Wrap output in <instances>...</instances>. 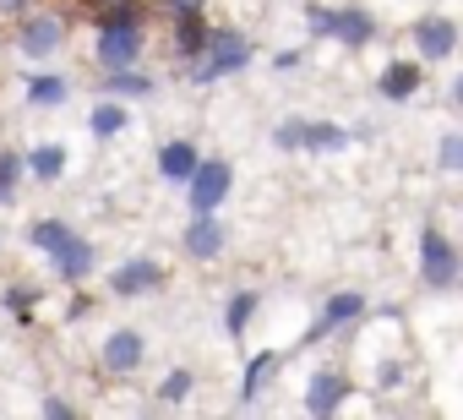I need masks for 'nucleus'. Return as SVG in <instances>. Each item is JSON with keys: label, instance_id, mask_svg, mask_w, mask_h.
Masks as SVG:
<instances>
[{"label": "nucleus", "instance_id": "9b49d317", "mask_svg": "<svg viewBox=\"0 0 463 420\" xmlns=\"http://www.w3.org/2000/svg\"><path fill=\"white\" fill-rule=\"evenodd\" d=\"M50 268H55L66 284H82V279L99 268V252H93V241H82V235L71 230V235H66V241L50 252Z\"/></svg>", "mask_w": 463, "mask_h": 420}, {"label": "nucleus", "instance_id": "f8f14e48", "mask_svg": "<svg viewBox=\"0 0 463 420\" xmlns=\"http://www.w3.org/2000/svg\"><path fill=\"white\" fill-rule=\"evenodd\" d=\"M349 404V371H317L306 382V415H338Z\"/></svg>", "mask_w": 463, "mask_h": 420}, {"label": "nucleus", "instance_id": "f3484780", "mask_svg": "<svg viewBox=\"0 0 463 420\" xmlns=\"http://www.w3.org/2000/svg\"><path fill=\"white\" fill-rule=\"evenodd\" d=\"M196 164H202V153H196V142H185V137H175V142H164V148H158V175H164V180H175V186H185Z\"/></svg>", "mask_w": 463, "mask_h": 420}, {"label": "nucleus", "instance_id": "0eeeda50", "mask_svg": "<svg viewBox=\"0 0 463 420\" xmlns=\"http://www.w3.org/2000/svg\"><path fill=\"white\" fill-rule=\"evenodd\" d=\"M360 317H365V295H360V290H338V295H327V306H322V317L311 322L306 344H317V339H327V333H344V328H354Z\"/></svg>", "mask_w": 463, "mask_h": 420}, {"label": "nucleus", "instance_id": "7c9ffc66", "mask_svg": "<svg viewBox=\"0 0 463 420\" xmlns=\"http://www.w3.org/2000/svg\"><path fill=\"white\" fill-rule=\"evenodd\" d=\"M273 66H279V72H295V66H300V50H279Z\"/></svg>", "mask_w": 463, "mask_h": 420}, {"label": "nucleus", "instance_id": "423d86ee", "mask_svg": "<svg viewBox=\"0 0 463 420\" xmlns=\"http://www.w3.org/2000/svg\"><path fill=\"white\" fill-rule=\"evenodd\" d=\"M420 279H425L430 290H452V284H458V252H452V241H447L436 224L420 230Z\"/></svg>", "mask_w": 463, "mask_h": 420}, {"label": "nucleus", "instance_id": "c85d7f7f", "mask_svg": "<svg viewBox=\"0 0 463 420\" xmlns=\"http://www.w3.org/2000/svg\"><path fill=\"white\" fill-rule=\"evenodd\" d=\"M158 12L175 23V17H191V12H202V0H158Z\"/></svg>", "mask_w": 463, "mask_h": 420}, {"label": "nucleus", "instance_id": "1a4fd4ad", "mask_svg": "<svg viewBox=\"0 0 463 420\" xmlns=\"http://www.w3.org/2000/svg\"><path fill=\"white\" fill-rule=\"evenodd\" d=\"M164 284V268L153 262V257H126L115 273H109V295H120V301H137V295H153Z\"/></svg>", "mask_w": 463, "mask_h": 420}, {"label": "nucleus", "instance_id": "4468645a", "mask_svg": "<svg viewBox=\"0 0 463 420\" xmlns=\"http://www.w3.org/2000/svg\"><path fill=\"white\" fill-rule=\"evenodd\" d=\"M327 39H338V44H349V50H365L371 39H376V17L365 12V6H344V12H333V33Z\"/></svg>", "mask_w": 463, "mask_h": 420}, {"label": "nucleus", "instance_id": "b1692460", "mask_svg": "<svg viewBox=\"0 0 463 420\" xmlns=\"http://www.w3.org/2000/svg\"><path fill=\"white\" fill-rule=\"evenodd\" d=\"M66 235H71V224H66V219H39V224H33V230H28V246H33V252H44V257H50V252H55V246H61V241H66Z\"/></svg>", "mask_w": 463, "mask_h": 420}, {"label": "nucleus", "instance_id": "4be33fe9", "mask_svg": "<svg viewBox=\"0 0 463 420\" xmlns=\"http://www.w3.org/2000/svg\"><path fill=\"white\" fill-rule=\"evenodd\" d=\"M257 306H262V295H257V290H235V295H229V306H223V328H229V339H241V333L251 328Z\"/></svg>", "mask_w": 463, "mask_h": 420}, {"label": "nucleus", "instance_id": "f03ea898", "mask_svg": "<svg viewBox=\"0 0 463 420\" xmlns=\"http://www.w3.org/2000/svg\"><path fill=\"white\" fill-rule=\"evenodd\" d=\"M142 50H147V23H131V17H104V23H99V44H93V55H99L104 72H115V66H137Z\"/></svg>", "mask_w": 463, "mask_h": 420}, {"label": "nucleus", "instance_id": "dca6fc26", "mask_svg": "<svg viewBox=\"0 0 463 420\" xmlns=\"http://www.w3.org/2000/svg\"><path fill=\"white\" fill-rule=\"evenodd\" d=\"M66 164H71L66 142H39V148H28V153H23V169H28L33 180H44V186H55V180L66 175Z\"/></svg>", "mask_w": 463, "mask_h": 420}, {"label": "nucleus", "instance_id": "c756f323", "mask_svg": "<svg viewBox=\"0 0 463 420\" xmlns=\"http://www.w3.org/2000/svg\"><path fill=\"white\" fill-rule=\"evenodd\" d=\"M44 415H50V420H71L77 404H71V398H44Z\"/></svg>", "mask_w": 463, "mask_h": 420}, {"label": "nucleus", "instance_id": "20e7f679", "mask_svg": "<svg viewBox=\"0 0 463 420\" xmlns=\"http://www.w3.org/2000/svg\"><path fill=\"white\" fill-rule=\"evenodd\" d=\"M273 142L284 153H338V148H349V131L333 120H284L273 131Z\"/></svg>", "mask_w": 463, "mask_h": 420}, {"label": "nucleus", "instance_id": "bb28decb", "mask_svg": "<svg viewBox=\"0 0 463 420\" xmlns=\"http://www.w3.org/2000/svg\"><path fill=\"white\" fill-rule=\"evenodd\" d=\"M17 186H23V153L17 148H0V202H12Z\"/></svg>", "mask_w": 463, "mask_h": 420}, {"label": "nucleus", "instance_id": "2f4dec72", "mask_svg": "<svg viewBox=\"0 0 463 420\" xmlns=\"http://www.w3.org/2000/svg\"><path fill=\"white\" fill-rule=\"evenodd\" d=\"M88 311H93V301H88V295H71V306H66V317L77 322V317H88Z\"/></svg>", "mask_w": 463, "mask_h": 420}, {"label": "nucleus", "instance_id": "412c9836", "mask_svg": "<svg viewBox=\"0 0 463 420\" xmlns=\"http://www.w3.org/2000/svg\"><path fill=\"white\" fill-rule=\"evenodd\" d=\"M104 93L109 99H147L153 93V77L137 72V66H115V72H104Z\"/></svg>", "mask_w": 463, "mask_h": 420}, {"label": "nucleus", "instance_id": "72a5a7b5", "mask_svg": "<svg viewBox=\"0 0 463 420\" xmlns=\"http://www.w3.org/2000/svg\"><path fill=\"white\" fill-rule=\"evenodd\" d=\"M452 104H458V110H463V77H458V82H452Z\"/></svg>", "mask_w": 463, "mask_h": 420}, {"label": "nucleus", "instance_id": "6e6552de", "mask_svg": "<svg viewBox=\"0 0 463 420\" xmlns=\"http://www.w3.org/2000/svg\"><path fill=\"white\" fill-rule=\"evenodd\" d=\"M142 360H147V339H142L137 328H115V333L104 339V349H99V366H104L109 377H131Z\"/></svg>", "mask_w": 463, "mask_h": 420}, {"label": "nucleus", "instance_id": "5701e85b", "mask_svg": "<svg viewBox=\"0 0 463 420\" xmlns=\"http://www.w3.org/2000/svg\"><path fill=\"white\" fill-rule=\"evenodd\" d=\"M126 126H131V120H126V104L109 99V93H104V99L93 104V115H88V131H93V137H120Z\"/></svg>", "mask_w": 463, "mask_h": 420}, {"label": "nucleus", "instance_id": "6ab92c4d", "mask_svg": "<svg viewBox=\"0 0 463 420\" xmlns=\"http://www.w3.org/2000/svg\"><path fill=\"white\" fill-rule=\"evenodd\" d=\"M376 88H382V99H414V88H420V61H387L382 77H376Z\"/></svg>", "mask_w": 463, "mask_h": 420}, {"label": "nucleus", "instance_id": "393cba45", "mask_svg": "<svg viewBox=\"0 0 463 420\" xmlns=\"http://www.w3.org/2000/svg\"><path fill=\"white\" fill-rule=\"evenodd\" d=\"M0 306H6L17 322H33V306H39V290L33 284H12L6 295H0Z\"/></svg>", "mask_w": 463, "mask_h": 420}, {"label": "nucleus", "instance_id": "7ed1b4c3", "mask_svg": "<svg viewBox=\"0 0 463 420\" xmlns=\"http://www.w3.org/2000/svg\"><path fill=\"white\" fill-rule=\"evenodd\" d=\"M12 44H17L28 61H44V55H55V50L66 44V17H61V12H39V6L17 12V33H12Z\"/></svg>", "mask_w": 463, "mask_h": 420}, {"label": "nucleus", "instance_id": "a878e982", "mask_svg": "<svg viewBox=\"0 0 463 420\" xmlns=\"http://www.w3.org/2000/svg\"><path fill=\"white\" fill-rule=\"evenodd\" d=\"M191 387H196V377H191L185 366H175V371L158 382V404H185V398H191Z\"/></svg>", "mask_w": 463, "mask_h": 420}, {"label": "nucleus", "instance_id": "f257e3e1", "mask_svg": "<svg viewBox=\"0 0 463 420\" xmlns=\"http://www.w3.org/2000/svg\"><path fill=\"white\" fill-rule=\"evenodd\" d=\"M246 66H251L246 33H235V28H213L202 61H191V82H196V88H213L218 77H235V72H246Z\"/></svg>", "mask_w": 463, "mask_h": 420}, {"label": "nucleus", "instance_id": "2eb2a0df", "mask_svg": "<svg viewBox=\"0 0 463 420\" xmlns=\"http://www.w3.org/2000/svg\"><path fill=\"white\" fill-rule=\"evenodd\" d=\"M207 17L202 12H191V17H175L169 23V50L180 55V61H202V50H207Z\"/></svg>", "mask_w": 463, "mask_h": 420}, {"label": "nucleus", "instance_id": "473e14b6", "mask_svg": "<svg viewBox=\"0 0 463 420\" xmlns=\"http://www.w3.org/2000/svg\"><path fill=\"white\" fill-rule=\"evenodd\" d=\"M28 6H33V0H0V12H12V17H17V12H28Z\"/></svg>", "mask_w": 463, "mask_h": 420}, {"label": "nucleus", "instance_id": "aec40b11", "mask_svg": "<svg viewBox=\"0 0 463 420\" xmlns=\"http://www.w3.org/2000/svg\"><path fill=\"white\" fill-rule=\"evenodd\" d=\"M23 93H28V104H33V110H61V104L71 99V82H66V77H55V72H39V77H28V88H23Z\"/></svg>", "mask_w": 463, "mask_h": 420}, {"label": "nucleus", "instance_id": "cd10ccee", "mask_svg": "<svg viewBox=\"0 0 463 420\" xmlns=\"http://www.w3.org/2000/svg\"><path fill=\"white\" fill-rule=\"evenodd\" d=\"M436 164H441V169H452V175H463V131H447V137H441Z\"/></svg>", "mask_w": 463, "mask_h": 420}, {"label": "nucleus", "instance_id": "39448f33", "mask_svg": "<svg viewBox=\"0 0 463 420\" xmlns=\"http://www.w3.org/2000/svg\"><path fill=\"white\" fill-rule=\"evenodd\" d=\"M235 191V169H229V158H202L185 180V196H191V214H218L223 196Z\"/></svg>", "mask_w": 463, "mask_h": 420}, {"label": "nucleus", "instance_id": "a211bd4d", "mask_svg": "<svg viewBox=\"0 0 463 420\" xmlns=\"http://www.w3.org/2000/svg\"><path fill=\"white\" fill-rule=\"evenodd\" d=\"M279 349H262V355H251L246 360V371H241V404H257L262 398V387L273 382V371H279Z\"/></svg>", "mask_w": 463, "mask_h": 420}, {"label": "nucleus", "instance_id": "9d476101", "mask_svg": "<svg viewBox=\"0 0 463 420\" xmlns=\"http://www.w3.org/2000/svg\"><path fill=\"white\" fill-rule=\"evenodd\" d=\"M223 246H229V230L218 224V214H191V224H185V257L191 262H218Z\"/></svg>", "mask_w": 463, "mask_h": 420}, {"label": "nucleus", "instance_id": "ddd939ff", "mask_svg": "<svg viewBox=\"0 0 463 420\" xmlns=\"http://www.w3.org/2000/svg\"><path fill=\"white\" fill-rule=\"evenodd\" d=\"M414 50H420V61H447L458 50V23L452 17H420L414 23Z\"/></svg>", "mask_w": 463, "mask_h": 420}]
</instances>
